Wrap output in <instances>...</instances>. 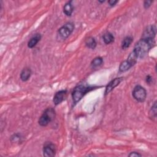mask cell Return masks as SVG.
<instances>
[{
  "instance_id": "6da1fadb",
  "label": "cell",
  "mask_w": 157,
  "mask_h": 157,
  "mask_svg": "<svg viewBox=\"0 0 157 157\" xmlns=\"http://www.w3.org/2000/svg\"><path fill=\"white\" fill-rule=\"evenodd\" d=\"M155 42L153 39H141L135 44L134 51L138 58H143L147 55L150 49L154 47Z\"/></svg>"
},
{
  "instance_id": "277c9868",
  "label": "cell",
  "mask_w": 157,
  "mask_h": 157,
  "mask_svg": "<svg viewBox=\"0 0 157 157\" xmlns=\"http://www.w3.org/2000/svg\"><path fill=\"white\" fill-rule=\"evenodd\" d=\"M133 98L138 102H143L145 101L147 97V91L142 86H136L132 92Z\"/></svg>"
},
{
  "instance_id": "7a4b0ae2",
  "label": "cell",
  "mask_w": 157,
  "mask_h": 157,
  "mask_svg": "<svg viewBox=\"0 0 157 157\" xmlns=\"http://www.w3.org/2000/svg\"><path fill=\"white\" fill-rule=\"evenodd\" d=\"M99 87L95 86H86L82 84L76 86L74 88V90H73V91L72 93L73 102H74V104H76L77 102L80 101L87 93Z\"/></svg>"
},
{
  "instance_id": "603a6c76",
  "label": "cell",
  "mask_w": 157,
  "mask_h": 157,
  "mask_svg": "<svg viewBox=\"0 0 157 157\" xmlns=\"http://www.w3.org/2000/svg\"><path fill=\"white\" fill-rule=\"evenodd\" d=\"M145 80H146V82H147L148 84H150V83H152L153 82V77L150 75H148V76H146Z\"/></svg>"
},
{
  "instance_id": "d6986e66",
  "label": "cell",
  "mask_w": 157,
  "mask_h": 157,
  "mask_svg": "<svg viewBox=\"0 0 157 157\" xmlns=\"http://www.w3.org/2000/svg\"><path fill=\"white\" fill-rule=\"evenodd\" d=\"M156 115H157V106H156V101H155L149 111L150 118L155 119L156 117Z\"/></svg>"
},
{
  "instance_id": "44dd1931",
  "label": "cell",
  "mask_w": 157,
  "mask_h": 157,
  "mask_svg": "<svg viewBox=\"0 0 157 157\" xmlns=\"http://www.w3.org/2000/svg\"><path fill=\"white\" fill-rule=\"evenodd\" d=\"M153 3L152 1H145L144 2V6L145 9H148Z\"/></svg>"
},
{
  "instance_id": "e0dca14e",
  "label": "cell",
  "mask_w": 157,
  "mask_h": 157,
  "mask_svg": "<svg viewBox=\"0 0 157 157\" xmlns=\"http://www.w3.org/2000/svg\"><path fill=\"white\" fill-rule=\"evenodd\" d=\"M102 63H103V59L101 57H98L92 60L91 63V66L93 68H95L101 66Z\"/></svg>"
},
{
  "instance_id": "ac0fdd59",
  "label": "cell",
  "mask_w": 157,
  "mask_h": 157,
  "mask_svg": "<svg viewBox=\"0 0 157 157\" xmlns=\"http://www.w3.org/2000/svg\"><path fill=\"white\" fill-rule=\"evenodd\" d=\"M138 59V57L137 55L135 54V52L134 51H133L129 55L127 60L133 66L136 63Z\"/></svg>"
},
{
  "instance_id": "8fae6325",
  "label": "cell",
  "mask_w": 157,
  "mask_h": 157,
  "mask_svg": "<svg viewBox=\"0 0 157 157\" xmlns=\"http://www.w3.org/2000/svg\"><path fill=\"white\" fill-rule=\"evenodd\" d=\"M31 70L29 68H24L20 73V79L23 82L27 81L31 77Z\"/></svg>"
},
{
  "instance_id": "cb8c5ba5",
  "label": "cell",
  "mask_w": 157,
  "mask_h": 157,
  "mask_svg": "<svg viewBox=\"0 0 157 157\" xmlns=\"http://www.w3.org/2000/svg\"><path fill=\"white\" fill-rule=\"evenodd\" d=\"M117 3H118V1H115V0H110V1H108L109 6L111 7L114 6Z\"/></svg>"
},
{
  "instance_id": "52a82bcc",
  "label": "cell",
  "mask_w": 157,
  "mask_h": 157,
  "mask_svg": "<svg viewBox=\"0 0 157 157\" xmlns=\"http://www.w3.org/2000/svg\"><path fill=\"white\" fill-rule=\"evenodd\" d=\"M156 33V27L155 25H149L146 27L142 35V39H153Z\"/></svg>"
},
{
  "instance_id": "5bb4252c",
  "label": "cell",
  "mask_w": 157,
  "mask_h": 157,
  "mask_svg": "<svg viewBox=\"0 0 157 157\" xmlns=\"http://www.w3.org/2000/svg\"><path fill=\"white\" fill-rule=\"evenodd\" d=\"M133 66L127 60L122 61L119 66V71L121 72H124L128 71Z\"/></svg>"
},
{
  "instance_id": "30bf717a",
  "label": "cell",
  "mask_w": 157,
  "mask_h": 157,
  "mask_svg": "<svg viewBox=\"0 0 157 157\" xmlns=\"http://www.w3.org/2000/svg\"><path fill=\"white\" fill-rule=\"evenodd\" d=\"M41 39V36L40 34H36L31 38L28 43V47L29 49H32L35 47L37 44L39 43Z\"/></svg>"
},
{
  "instance_id": "9a60e30c",
  "label": "cell",
  "mask_w": 157,
  "mask_h": 157,
  "mask_svg": "<svg viewBox=\"0 0 157 157\" xmlns=\"http://www.w3.org/2000/svg\"><path fill=\"white\" fill-rule=\"evenodd\" d=\"M97 41L93 37H89L86 40V45L91 49H95L97 47Z\"/></svg>"
},
{
  "instance_id": "5b68a950",
  "label": "cell",
  "mask_w": 157,
  "mask_h": 157,
  "mask_svg": "<svg viewBox=\"0 0 157 157\" xmlns=\"http://www.w3.org/2000/svg\"><path fill=\"white\" fill-rule=\"evenodd\" d=\"M74 25L72 23L69 22L65 24L63 26H62L60 28H59L58 31V33L59 36L63 40L67 39L71 34L74 31Z\"/></svg>"
},
{
  "instance_id": "4fadbf2b",
  "label": "cell",
  "mask_w": 157,
  "mask_h": 157,
  "mask_svg": "<svg viewBox=\"0 0 157 157\" xmlns=\"http://www.w3.org/2000/svg\"><path fill=\"white\" fill-rule=\"evenodd\" d=\"M133 38L131 36H127L125 37L123 40L122 41V49L123 50L127 49V48H128L130 45L131 44V43H133Z\"/></svg>"
},
{
  "instance_id": "ffe728a7",
  "label": "cell",
  "mask_w": 157,
  "mask_h": 157,
  "mask_svg": "<svg viewBox=\"0 0 157 157\" xmlns=\"http://www.w3.org/2000/svg\"><path fill=\"white\" fill-rule=\"evenodd\" d=\"M22 136L18 133H15L10 137V141L12 142H20L22 141Z\"/></svg>"
},
{
  "instance_id": "d4e9b609",
  "label": "cell",
  "mask_w": 157,
  "mask_h": 157,
  "mask_svg": "<svg viewBox=\"0 0 157 157\" xmlns=\"http://www.w3.org/2000/svg\"><path fill=\"white\" fill-rule=\"evenodd\" d=\"M100 3H104V2H105V1H104H104H100V0H99V1H98Z\"/></svg>"
},
{
  "instance_id": "9c48e42d",
  "label": "cell",
  "mask_w": 157,
  "mask_h": 157,
  "mask_svg": "<svg viewBox=\"0 0 157 157\" xmlns=\"http://www.w3.org/2000/svg\"><path fill=\"white\" fill-rule=\"evenodd\" d=\"M122 80H123L122 77H117V78H116L114 80H111L106 87V90H105V92H104V93H105V95H108V94L111 92L115 88L117 87Z\"/></svg>"
},
{
  "instance_id": "ba28073f",
  "label": "cell",
  "mask_w": 157,
  "mask_h": 157,
  "mask_svg": "<svg viewBox=\"0 0 157 157\" xmlns=\"http://www.w3.org/2000/svg\"><path fill=\"white\" fill-rule=\"evenodd\" d=\"M67 95V90H60L55 93V95L54 97L53 102L55 106L58 105L60 103L63 101Z\"/></svg>"
},
{
  "instance_id": "7c38bea8",
  "label": "cell",
  "mask_w": 157,
  "mask_h": 157,
  "mask_svg": "<svg viewBox=\"0 0 157 157\" xmlns=\"http://www.w3.org/2000/svg\"><path fill=\"white\" fill-rule=\"evenodd\" d=\"M73 10H74V7L72 4V1H70L68 3H66L63 7V13L68 17L71 16Z\"/></svg>"
},
{
  "instance_id": "8992f818",
  "label": "cell",
  "mask_w": 157,
  "mask_h": 157,
  "mask_svg": "<svg viewBox=\"0 0 157 157\" xmlns=\"http://www.w3.org/2000/svg\"><path fill=\"white\" fill-rule=\"evenodd\" d=\"M56 154L55 145L50 142H46L43 147V155L46 157H53Z\"/></svg>"
},
{
  "instance_id": "2e32d148",
  "label": "cell",
  "mask_w": 157,
  "mask_h": 157,
  "mask_svg": "<svg viewBox=\"0 0 157 157\" xmlns=\"http://www.w3.org/2000/svg\"><path fill=\"white\" fill-rule=\"evenodd\" d=\"M114 39L115 38H114V35L109 32L105 33L103 36L104 43L106 44H110L112 43L114 41Z\"/></svg>"
},
{
  "instance_id": "3957f363",
  "label": "cell",
  "mask_w": 157,
  "mask_h": 157,
  "mask_svg": "<svg viewBox=\"0 0 157 157\" xmlns=\"http://www.w3.org/2000/svg\"><path fill=\"white\" fill-rule=\"evenodd\" d=\"M56 116V112L54 108H47L44 113L41 115L38 123L41 127H46L52 122L53 121Z\"/></svg>"
},
{
  "instance_id": "7402d4cb",
  "label": "cell",
  "mask_w": 157,
  "mask_h": 157,
  "mask_svg": "<svg viewBox=\"0 0 157 157\" xmlns=\"http://www.w3.org/2000/svg\"><path fill=\"white\" fill-rule=\"evenodd\" d=\"M128 156L130 157H138V156H142V155L136 152H132L129 154Z\"/></svg>"
}]
</instances>
